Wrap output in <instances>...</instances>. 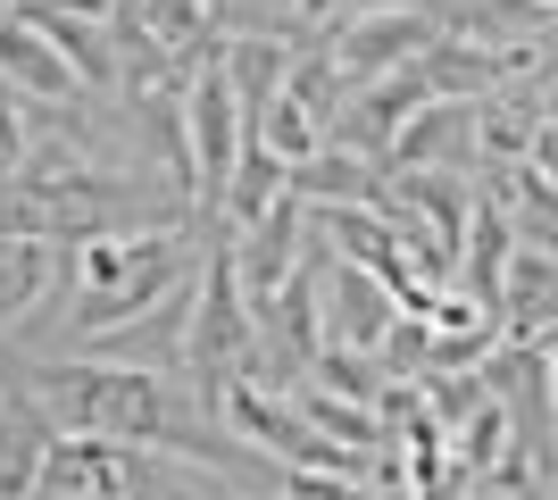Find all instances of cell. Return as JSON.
Segmentation results:
<instances>
[{"mask_svg":"<svg viewBox=\"0 0 558 500\" xmlns=\"http://www.w3.org/2000/svg\"><path fill=\"white\" fill-rule=\"evenodd\" d=\"M0 84H9V93H34V100H75L84 93L75 59L25 17L17 0H0Z\"/></svg>","mask_w":558,"mask_h":500,"instance_id":"cell-3","label":"cell"},{"mask_svg":"<svg viewBox=\"0 0 558 500\" xmlns=\"http://www.w3.org/2000/svg\"><path fill=\"white\" fill-rule=\"evenodd\" d=\"M43 292H50V234H17V225H0V333L17 326Z\"/></svg>","mask_w":558,"mask_h":500,"instance_id":"cell-9","label":"cell"},{"mask_svg":"<svg viewBox=\"0 0 558 500\" xmlns=\"http://www.w3.org/2000/svg\"><path fill=\"white\" fill-rule=\"evenodd\" d=\"M50 442H59L50 408L0 376V500H34V476H43Z\"/></svg>","mask_w":558,"mask_h":500,"instance_id":"cell-5","label":"cell"},{"mask_svg":"<svg viewBox=\"0 0 558 500\" xmlns=\"http://www.w3.org/2000/svg\"><path fill=\"white\" fill-rule=\"evenodd\" d=\"M509 259H517V217L509 200H484L466 217V251H459V284L484 317H500V301H509Z\"/></svg>","mask_w":558,"mask_h":500,"instance_id":"cell-6","label":"cell"},{"mask_svg":"<svg viewBox=\"0 0 558 500\" xmlns=\"http://www.w3.org/2000/svg\"><path fill=\"white\" fill-rule=\"evenodd\" d=\"M317 317H326V342H333V333H350L359 351H384V333L400 326V301L375 284L359 259L317 251Z\"/></svg>","mask_w":558,"mask_h":500,"instance_id":"cell-2","label":"cell"},{"mask_svg":"<svg viewBox=\"0 0 558 500\" xmlns=\"http://www.w3.org/2000/svg\"><path fill=\"white\" fill-rule=\"evenodd\" d=\"M0 376L34 392L50 408L59 434H109V442H142V451H175L192 467L233 459V442H217L201 417H217L192 383H175V367H134V358H25Z\"/></svg>","mask_w":558,"mask_h":500,"instance_id":"cell-1","label":"cell"},{"mask_svg":"<svg viewBox=\"0 0 558 500\" xmlns=\"http://www.w3.org/2000/svg\"><path fill=\"white\" fill-rule=\"evenodd\" d=\"M134 25L167 50V59H184V68H192V59L217 42V34H209V25H217V0H142Z\"/></svg>","mask_w":558,"mask_h":500,"instance_id":"cell-10","label":"cell"},{"mask_svg":"<svg viewBox=\"0 0 558 500\" xmlns=\"http://www.w3.org/2000/svg\"><path fill=\"white\" fill-rule=\"evenodd\" d=\"M17 9H25L34 25H43V34H50L59 50H68L84 84H125V59H117V42L100 34V25H84V17L68 9V0H17Z\"/></svg>","mask_w":558,"mask_h":500,"instance_id":"cell-7","label":"cell"},{"mask_svg":"<svg viewBox=\"0 0 558 500\" xmlns=\"http://www.w3.org/2000/svg\"><path fill=\"white\" fill-rule=\"evenodd\" d=\"M434 42V17H417V9H384V17H359L350 34H333V68L359 75V84H384L392 68H409L417 50Z\"/></svg>","mask_w":558,"mask_h":500,"instance_id":"cell-4","label":"cell"},{"mask_svg":"<svg viewBox=\"0 0 558 500\" xmlns=\"http://www.w3.org/2000/svg\"><path fill=\"white\" fill-rule=\"evenodd\" d=\"M525 159H534L542 175L558 184V118H542V125H534V150H525Z\"/></svg>","mask_w":558,"mask_h":500,"instance_id":"cell-11","label":"cell"},{"mask_svg":"<svg viewBox=\"0 0 558 500\" xmlns=\"http://www.w3.org/2000/svg\"><path fill=\"white\" fill-rule=\"evenodd\" d=\"M466 134H475V109H466V100H442V109H434V118H409L392 134V150H384V175H409V167H442V159H459V150L450 143H466Z\"/></svg>","mask_w":558,"mask_h":500,"instance_id":"cell-8","label":"cell"}]
</instances>
